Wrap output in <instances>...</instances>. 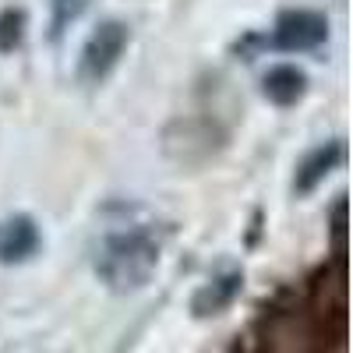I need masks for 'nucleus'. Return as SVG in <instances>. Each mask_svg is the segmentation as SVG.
<instances>
[{
  "label": "nucleus",
  "mask_w": 353,
  "mask_h": 353,
  "mask_svg": "<svg viewBox=\"0 0 353 353\" xmlns=\"http://www.w3.org/2000/svg\"><path fill=\"white\" fill-rule=\"evenodd\" d=\"M329 325L307 307H283L265 318V353H314Z\"/></svg>",
  "instance_id": "2"
},
{
  "label": "nucleus",
  "mask_w": 353,
  "mask_h": 353,
  "mask_svg": "<svg viewBox=\"0 0 353 353\" xmlns=\"http://www.w3.org/2000/svg\"><path fill=\"white\" fill-rule=\"evenodd\" d=\"M25 36V14L8 8L4 14H0V53H11Z\"/></svg>",
  "instance_id": "10"
},
{
  "label": "nucleus",
  "mask_w": 353,
  "mask_h": 353,
  "mask_svg": "<svg viewBox=\"0 0 353 353\" xmlns=\"http://www.w3.org/2000/svg\"><path fill=\"white\" fill-rule=\"evenodd\" d=\"M325 39H329L325 14L307 11V8L283 11L276 18V28H272V43L279 50H314V46H321Z\"/></svg>",
  "instance_id": "5"
},
{
  "label": "nucleus",
  "mask_w": 353,
  "mask_h": 353,
  "mask_svg": "<svg viewBox=\"0 0 353 353\" xmlns=\"http://www.w3.org/2000/svg\"><path fill=\"white\" fill-rule=\"evenodd\" d=\"M261 88L276 106H293L307 92V74L301 68H293V64H279L261 78Z\"/></svg>",
  "instance_id": "9"
},
{
  "label": "nucleus",
  "mask_w": 353,
  "mask_h": 353,
  "mask_svg": "<svg viewBox=\"0 0 353 353\" xmlns=\"http://www.w3.org/2000/svg\"><path fill=\"white\" fill-rule=\"evenodd\" d=\"M128 25L124 21H103L92 36H88V43L81 46V57H78V81L81 85H103L113 68L121 64V57L128 50Z\"/></svg>",
  "instance_id": "4"
},
{
  "label": "nucleus",
  "mask_w": 353,
  "mask_h": 353,
  "mask_svg": "<svg viewBox=\"0 0 353 353\" xmlns=\"http://www.w3.org/2000/svg\"><path fill=\"white\" fill-rule=\"evenodd\" d=\"M241 283H244V276H241V272H223V276H216L212 283H205V286L194 293L191 311H194L198 318L223 314V311L233 304V297L241 293Z\"/></svg>",
  "instance_id": "8"
},
{
  "label": "nucleus",
  "mask_w": 353,
  "mask_h": 353,
  "mask_svg": "<svg viewBox=\"0 0 353 353\" xmlns=\"http://www.w3.org/2000/svg\"><path fill=\"white\" fill-rule=\"evenodd\" d=\"M159 251H163V241L156 237V230L134 226V230L106 237L99 244L92 265H96V276L110 290L128 293V290H138V286L149 283V276L159 265Z\"/></svg>",
  "instance_id": "1"
},
{
  "label": "nucleus",
  "mask_w": 353,
  "mask_h": 353,
  "mask_svg": "<svg viewBox=\"0 0 353 353\" xmlns=\"http://www.w3.org/2000/svg\"><path fill=\"white\" fill-rule=\"evenodd\" d=\"M39 248V230L28 216H11L0 219V261L4 265H18L28 261Z\"/></svg>",
  "instance_id": "6"
},
{
  "label": "nucleus",
  "mask_w": 353,
  "mask_h": 353,
  "mask_svg": "<svg viewBox=\"0 0 353 353\" xmlns=\"http://www.w3.org/2000/svg\"><path fill=\"white\" fill-rule=\"evenodd\" d=\"M226 141V131L209 121V117H184V121H173L163 134V149L170 159L184 163V166H198L205 159H212Z\"/></svg>",
  "instance_id": "3"
},
{
  "label": "nucleus",
  "mask_w": 353,
  "mask_h": 353,
  "mask_svg": "<svg viewBox=\"0 0 353 353\" xmlns=\"http://www.w3.org/2000/svg\"><path fill=\"white\" fill-rule=\"evenodd\" d=\"M346 159V145H343V138H336V141H329V145H318L314 152H307L304 156V163L297 166V181H293V188H297V194H307V191H314L325 176L339 166Z\"/></svg>",
  "instance_id": "7"
},
{
  "label": "nucleus",
  "mask_w": 353,
  "mask_h": 353,
  "mask_svg": "<svg viewBox=\"0 0 353 353\" xmlns=\"http://www.w3.org/2000/svg\"><path fill=\"white\" fill-rule=\"evenodd\" d=\"M88 4L92 0H53V36H61L74 18H81Z\"/></svg>",
  "instance_id": "11"
}]
</instances>
